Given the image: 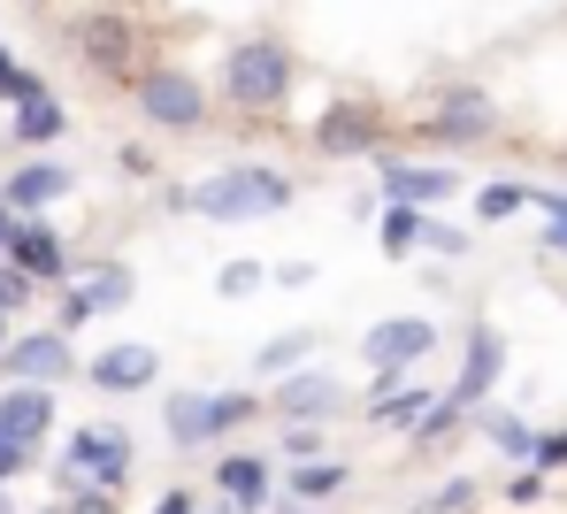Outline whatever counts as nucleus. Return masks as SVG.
Returning <instances> with one entry per match:
<instances>
[{"label": "nucleus", "mask_w": 567, "mask_h": 514, "mask_svg": "<svg viewBox=\"0 0 567 514\" xmlns=\"http://www.w3.org/2000/svg\"><path fill=\"white\" fill-rule=\"evenodd\" d=\"M177 207H192V215H207V223H246V215H284V207H291V177H284V169H261V162H238V169H223V177H207V185H192V193H177Z\"/></svg>", "instance_id": "obj_1"}, {"label": "nucleus", "mask_w": 567, "mask_h": 514, "mask_svg": "<svg viewBox=\"0 0 567 514\" xmlns=\"http://www.w3.org/2000/svg\"><path fill=\"white\" fill-rule=\"evenodd\" d=\"M291 54H284L277 39H246V47H230V62H223V101L246 107V115H269V107H284V93H291Z\"/></svg>", "instance_id": "obj_2"}, {"label": "nucleus", "mask_w": 567, "mask_h": 514, "mask_svg": "<svg viewBox=\"0 0 567 514\" xmlns=\"http://www.w3.org/2000/svg\"><path fill=\"white\" fill-rule=\"evenodd\" d=\"M254 414H261L254 392H169L162 430H169L177 445H207V438H223V430H238V422H254Z\"/></svg>", "instance_id": "obj_3"}, {"label": "nucleus", "mask_w": 567, "mask_h": 514, "mask_svg": "<svg viewBox=\"0 0 567 514\" xmlns=\"http://www.w3.org/2000/svg\"><path fill=\"white\" fill-rule=\"evenodd\" d=\"M131 93H138V115H146L154 131H199V123H207V93H199L192 70H162V62H154V70H138Z\"/></svg>", "instance_id": "obj_4"}, {"label": "nucleus", "mask_w": 567, "mask_h": 514, "mask_svg": "<svg viewBox=\"0 0 567 514\" xmlns=\"http://www.w3.org/2000/svg\"><path fill=\"white\" fill-rule=\"evenodd\" d=\"M131 469H138V453H131V438H123V430H107V422H100V430H78V438H70V453L54 461L62 492H70V484H85V476H100V484L115 492Z\"/></svg>", "instance_id": "obj_5"}, {"label": "nucleus", "mask_w": 567, "mask_h": 514, "mask_svg": "<svg viewBox=\"0 0 567 514\" xmlns=\"http://www.w3.org/2000/svg\"><path fill=\"white\" fill-rule=\"evenodd\" d=\"M0 369H8L16 384H62V377H78L70 330H23V338H8V346H0Z\"/></svg>", "instance_id": "obj_6"}, {"label": "nucleus", "mask_w": 567, "mask_h": 514, "mask_svg": "<svg viewBox=\"0 0 567 514\" xmlns=\"http://www.w3.org/2000/svg\"><path fill=\"white\" fill-rule=\"evenodd\" d=\"M315 154H330V162H346V154H377V138H383V115L369 101H338V107H322L315 115Z\"/></svg>", "instance_id": "obj_7"}, {"label": "nucleus", "mask_w": 567, "mask_h": 514, "mask_svg": "<svg viewBox=\"0 0 567 514\" xmlns=\"http://www.w3.org/2000/svg\"><path fill=\"white\" fill-rule=\"evenodd\" d=\"M70 39H78V54L93 62L100 78H131V54H138V39H131V16H115V8H93V16H78V23H70Z\"/></svg>", "instance_id": "obj_8"}, {"label": "nucleus", "mask_w": 567, "mask_h": 514, "mask_svg": "<svg viewBox=\"0 0 567 514\" xmlns=\"http://www.w3.org/2000/svg\"><path fill=\"white\" fill-rule=\"evenodd\" d=\"M0 261H16L31 285H54V277H70L78 261H70V246L47 230V223H8V246H0Z\"/></svg>", "instance_id": "obj_9"}, {"label": "nucleus", "mask_w": 567, "mask_h": 514, "mask_svg": "<svg viewBox=\"0 0 567 514\" xmlns=\"http://www.w3.org/2000/svg\"><path fill=\"white\" fill-rule=\"evenodd\" d=\"M430 346H437V322H430V315H391V322L369 330V361H377V369H414Z\"/></svg>", "instance_id": "obj_10"}, {"label": "nucleus", "mask_w": 567, "mask_h": 514, "mask_svg": "<svg viewBox=\"0 0 567 514\" xmlns=\"http://www.w3.org/2000/svg\"><path fill=\"white\" fill-rule=\"evenodd\" d=\"M62 131H70V107L54 101L47 85L23 93V101H8V138H16V146H54Z\"/></svg>", "instance_id": "obj_11"}, {"label": "nucleus", "mask_w": 567, "mask_h": 514, "mask_svg": "<svg viewBox=\"0 0 567 514\" xmlns=\"http://www.w3.org/2000/svg\"><path fill=\"white\" fill-rule=\"evenodd\" d=\"M498 369H506V338H498L491 322H475L468 330V369H461V384H453V408H475V400L498 384Z\"/></svg>", "instance_id": "obj_12"}, {"label": "nucleus", "mask_w": 567, "mask_h": 514, "mask_svg": "<svg viewBox=\"0 0 567 514\" xmlns=\"http://www.w3.org/2000/svg\"><path fill=\"white\" fill-rule=\"evenodd\" d=\"M338 408H346V392L322 369H299V377L277 384V414H291V422H322V414H338Z\"/></svg>", "instance_id": "obj_13"}, {"label": "nucleus", "mask_w": 567, "mask_h": 514, "mask_svg": "<svg viewBox=\"0 0 567 514\" xmlns=\"http://www.w3.org/2000/svg\"><path fill=\"white\" fill-rule=\"evenodd\" d=\"M0 430H8L16 445H39V438L54 430V400H47V384H8V392H0Z\"/></svg>", "instance_id": "obj_14"}, {"label": "nucleus", "mask_w": 567, "mask_h": 514, "mask_svg": "<svg viewBox=\"0 0 567 514\" xmlns=\"http://www.w3.org/2000/svg\"><path fill=\"white\" fill-rule=\"evenodd\" d=\"M491 101L483 93H445L437 101V123H430V138H445V146H475V138H491Z\"/></svg>", "instance_id": "obj_15"}, {"label": "nucleus", "mask_w": 567, "mask_h": 514, "mask_svg": "<svg viewBox=\"0 0 567 514\" xmlns=\"http://www.w3.org/2000/svg\"><path fill=\"white\" fill-rule=\"evenodd\" d=\"M154 369H162V361H154V346H107L85 377H93L100 392H146V384H154Z\"/></svg>", "instance_id": "obj_16"}, {"label": "nucleus", "mask_w": 567, "mask_h": 514, "mask_svg": "<svg viewBox=\"0 0 567 514\" xmlns=\"http://www.w3.org/2000/svg\"><path fill=\"white\" fill-rule=\"evenodd\" d=\"M62 193H78L70 169H62V162H31V169H8V193H0V201L23 207V215H39V207H54Z\"/></svg>", "instance_id": "obj_17"}, {"label": "nucleus", "mask_w": 567, "mask_h": 514, "mask_svg": "<svg viewBox=\"0 0 567 514\" xmlns=\"http://www.w3.org/2000/svg\"><path fill=\"white\" fill-rule=\"evenodd\" d=\"M383 193L406 207H430V201H445V193H461V177L453 169H422V162H383Z\"/></svg>", "instance_id": "obj_18"}, {"label": "nucleus", "mask_w": 567, "mask_h": 514, "mask_svg": "<svg viewBox=\"0 0 567 514\" xmlns=\"http://www.w3.org/2000/svg\"><path fill=\"white\" fill-rule=\"evenodd\" d=\"M215 484L230 492V507H238V514L269 507V492H277V484H269V461H261V453H230V461L215 469Z\"/></svg>", "instance_id": "obj_19"}, {"label": "nucleus", "mask_w": 567, "mask_h": 514, "mask_svg": "<svg viewBox=\"0 0 567 514\" xmlns=\"http://www.w3.org/2000/svg\"><path fill=\"white\" fill-rule=\"evenodd\" d=\"M307 353H315V330H284V338L261 346V361H254V369H261V377H284V369H299Z\"/></svg>", "instance_id": "obj_20"}, {"label": "nucleus", "mask_w": 567, "mask_h": 514, "mask_svg": "<svg viewBox=\"0 0 567 514\" xmlns=\"http://www.w3.org/2000/svg\"><path fill=\"white\" fill-rule=\"evenodd\" d=\"M338 484H346L338 461H299V469H291V500H330Z\"/></svg>", "instance_id": "obj_21"}, {"label": "nucleus", "mask_w": 567, "mask_h": 514, "mask_svg": "<svg viewBox=\"0 0 567 514\" xmlns=\"http://www.w3.org/2000/svg\"><path fill=\"white\" fill-rule=\"evenodd\" d=\"M522 207H529V185H483V193H475V215H483V223H506V215H522Z\"/></svg>", "instance_id": "obj_22"}, {"label": "nucleus", "mask_w": 567, "mask_h": 514, "mask_svg": "<svg viewBox=\"0 0 567 514\" xmlns=\"http://www.w3.org/2000/svg\"><path fill=\"white\" fill-rule=\"evenodd\" d=\"M383 246H391V254H406V246H422V215H414L406 201H391V207H383Z\"/></svg>", "instance_id": "obj_23"}, {"label": "nucleus", "mask_w": 567, "mask_h": 514, "mask_svg": "<svg viewBox=\"0 0 567 514\" xmlns=\"http://www.w3.org/2000/svg\"><path fill=\"white\" fill-rule=\"evenodd\" d=\"M475 500H483V492H475L468 476H453L445 492H430V500H414V514H468Z\"/></svg>", "instance_id": "obj_24"}, {"label": "nucleus", "mask_w": 567, "mask_h": 514, "mask_svg": "<svg viewBox=\"0 0 567 514\" xmlns=\"http://www.w3.org/2000/svg\"><path fill=\"white\" fill-rule=\"evenodd\" d=\"M430 408V392H383L377 400V422H391V430H414V414Z\"/></svg>", "instance_id": "obj_25"}, {"label": "nucleus", "mask_w": 567, "mask_h": 514, "mask_svg": "<svg viewBox=\"0 0 567 514\" xmlns=\"http://www.w3.org/2000/svg\"><path fill=\"white\" fill-rule=\"evenodd\" d=\"M85 300H93V308H123V300H131V269H100L93 285H85Z\"/></svg>", "instance_id": "obj_26"}, {"label": "nucleus", "mask_w": 567, "mask_h": 514, "mask_svg": "<svg viewBox=\"0 0 567 514\" xmlns=\"http://www.w3.org/2000/svg\"><path fill=\"white\" fill-rule=\"evenodd\" d=\"M62 514H123V507H115V492H107V484H70Z\"/></svg>", "instance_id": "obj_27"}, {"label": "nucleus", "mask_w": 567, "mask_h": 514, "mask_svg": "<svg viewBox=\"0 0 567 514\" xmlns=\"http://www.w3.org/2000/svg\"><path fill=\"white\" fill-rule=\"evenodd\" d=\"M483 430H491V445H498V453H514V461H522V453H529V445H537V438H529V430H522V422H514V414H491V422H483Z\"/></svg>", "instance_id": "obj_28"}, {"label": "nucleus", "mask_w": 567, "mask_h": 514, "mask_svg": "<svg viewBox=\"0 0 567 514\" xmlns=\"http://www.w3.org/2000/svg\"><path fill=\"white\" fill-rule=\"evenodd\" d=\"M23 93H39V78H31V70L0 47V101H23Z\"/></svg>", "instance_id": "obj_29"}, {"label": "nucleus", "mask_w": 567, "mask_h": 514, "mask_svg": "<svg viewBox=\"0 0 567 514\" xmlns=\"http://www.w3.org/2000/svg\"><path fill=\"white\" fill-rule=\"evenodd\" d=\"M261 277H269V269H261V261H230V269H223V277H215V285H223V292H230V300H238V292H261Z\"/></svg>", "instance_id": "obj_30"}, {"label": "nucleus", "mask_w": 567, "mask_h": 514, "mask_svg": "<svg viewBox=\"0 0 567 514\" xmlns=\"http://www.w3.org/2000/svg\"><path fill=\"white\" fill-rule=\"evenodd\" d=\"M284 453H291V461H315V453H322V430H315V422H291V430H284Z\"/></svg>", "instance_id": "obj_31"}, {"label": "nucleus", "mask_w": 567, "mask_h": 514, "mask_svg": "<svg viewBox=\"0 0 567 514\" xmlns=\"http://www.w3.org/2000/svg\"><path fill=\"white\" fill-rule=\"evenodd\" d=\"M23 300H31V277H23L16 261H0V308L16 315V308H23Z\"/></svg>", "instance_id": "obj_32"}, {"label": "nucleus", "mask_w": 567, "mask_h": 514, "mask_svg": "<svg viewBox=\"0 0 567 514\" xmlns=\"http://www.w3.org/2000/svg\"><path fill=\"white\" fill-rule=\"evenodd\" d=\"M93 300H85V292H62V308H54V330H78V322H93Z\"/></svg>", "instance_id": "obj_33"}, {"label": "nucleus", "mask_w": 567, "mask_h": 514, "mask_svg": "<svg viewBox=\"0 0 567 514\" xmlns=\"http://www.w3.org/2000/svg\"><path fill=\"white\" fill-rule=\"evenodd\" d=\"M23 469H31V445H16V438L0 430V484H8V476H23Z\"/></svg>", "instance_id": "obj_34"}, {"label": "nucleus", "mask_w": 567, "mask_h": 514, "mask_svg": "<svg viewBox=\"0 0 567 514\" xmlns=\"http://www.w3.org/2000/svg\"><path fill=\"white\" fill-rule=\"evenodd\" d=\"M529 201L553 215V246H567V201H560V193H529Z\"/></svg>", "instance_id": "obj_35"}, {"label": "nucleus", "mask_w": 567, "mask_h": 514, "mask_svg": "<svg viewBox=\"0 0 567 514\" xmlns=\"http://www.w3.org/2000/svg\"><path fill=\"white\" fill-rule=\"evenodd\" d=\"M537 492H545V476H537V469H529V476H514V484H506V500H514V507H537Z\"/></svg>", "instance_id": "obj_36"}, {"label": "nucleus", "mask_w": 567, "mask_h": 514, "mask_svg": "<svg viewBox=\"0 0 567 514\" xmlns=\"http://www.w3.org/2000/svg\"><path fill=\"white\" fill-rule=\"evenodd\" d=\"M422 246H437V254H461V230H445V223H422Z\"/></svg>", "instance_id": "obj_37"}, {"label": "nucleus", "mask_w": 567, "mask_h": 514, "mask_svg": "<svg viewBox=\"0 0 567 514\" xmlns=\"http://www.w3.org/2000/svg\"><path fill=\"white\" fill-rule=\"evenodd\" d=\"M154 514H192V492H185V484H177V492H162V500H154Z\"/></svg>", "instance_id": "obj_38"}, {"label": "nucleus", "mask_w": 567, "mask_h": 514, "mask_svg": "<svg viewBox=\"0 0 567 514\" xmlns=\"http://www.w3.org/2000/svg\"><path fill=\"white\" fill-rule=\"evenodd\" d=\"M8 223H16V215H8V201H0V246H8Z\"/></svg>", "instance_id": "obj_39"}, {"label": "nucleus", "mask_w": 567, "mask_h": 514, "mask_svg": "<svg viewBox=\"0 0 567 514\" xmlns=\"http://www.w3.org/2000/svg\"><path fill=\"white\" fill-rule=\"evenodd\" d=\"M0 346H8V308H0Z\"/></svg>", "instance_id": "obj_40"}, {"label": "nucleus", "mask_w": 567, "mask_h": 514, "mask_svg": "<svg viewBox=\"0 0 567 514\" xmlns=\"http://www.w3.org/2000/svg\"><path fill=\"white\" fill-rule=\"evenodd\" d=\"M0 514H8V484H0Z\"/></svg>", "instance_id": "obj_41"}, {"label": "nucleus", "mask_w": 567, "mask_h": 514, "mask_svg": "<svg viewBox=\"0 0 567 514\" xmlns=\"http://www.w3.org/2000/svg\"><path fill=\"white\" fill-rule=\"evenodd\" d=\"M284 514H307V507H284Z\"/></svg>", "instance_id": "obj_42"}]
</instances>
